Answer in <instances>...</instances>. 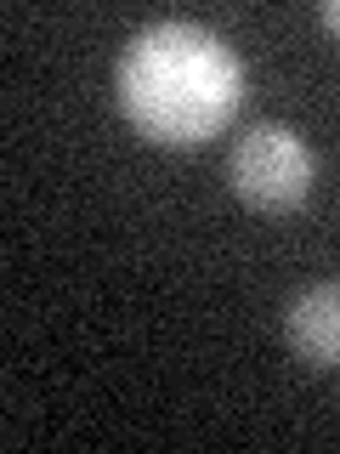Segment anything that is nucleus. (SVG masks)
<instances>
[{
	"mask_svg": "<svg viewBox=\"0 0 340 454\" xmlns=\"http://www.w3.org/2000/svg\"><path fill=\"white\" fill-rule=\"evenodd\" d=\"M113 97H120L125 120L148 142L165 148H193V142L216 137L238 114L244 97V63L233 46L205 23L165 18L131 35L113 68Z\"/></svg>",
	"mask_w": 340,
	"mask_h": 454,
	"instance_id": "nucleus-1",
	"label": "nucleus"
},
{
	"mask_svg": "<svg viewBox=\"0 0 340 454\" xmlns=\"http://www.w3.org/2000/svg\"><path fill=\"white\" fill-rule=\"evenodd\" d=\"M312 176H318V160H312L306 137L283 120L250 125V131L233 142V153H227V182H233V193L255 210L306 205Z\"/></svg>",
	"mask_w": 340,
	"mask_h": 454,
	"instance_id": "nucleus-2",
	"label": "nucleus"
},
{
	"mask_svg": "<svg viewBox=\"0 0 340 454\" xmlns=\"http://www.w3.org/2000/svg\"><path fill=\"white\" fill-rule=\"evenodd\" d=\"M283 347L306 369L340 364V284H312L283 307Z\"/></svg>",
	"mask_w": 340,
	"mask_h": 454,
	"instance_id": "nucleus-3",
	"label": "nucleus"
},
{
	"mask_svg": "<svg viewBox=\"0 0 340 454\" xmlns=\"http://www.w3.org/2000/svg\"><path fill=\"white\" fill-rule=\"evenodd\" d=\"M318 18H323V28H335V35H340V0H329V6H323Z\"/></svg>",
	"mask_w": 340,
	"mask_h": 454,
	"instance_id": "nucleus-4",
	"label": "nucleus"
}]
</instances>
